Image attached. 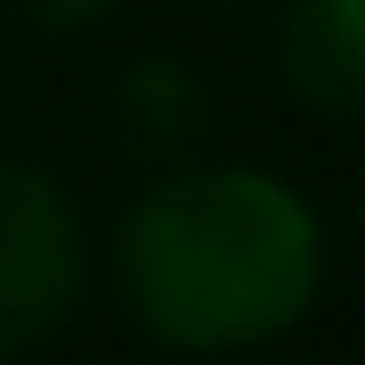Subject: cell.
Returning <instances> with one entry per match:
<instances>
[{"label": "cell", "mask_w": 365, "mask_h": 365, "mask_svg": "<svg viewBox=\"0 0 365 365\" xmlns=\"http://www.w3.org/2000/svg\"><path fill=\"white\" fill-rule=\"evenodd\" d=\"M333 244L284 170L187 163L146 179L114 220V292L170 357H244L325 300Z\"/></svg>", "instance_id": "obj_1"}, {"label": "cell", "mask_w": 365, "mask_h": 365, "mask_svg": "<svg viewBox=\"0 0 365 365\" xmlns=\"http://www.w3.org/2000/svg\"><path fill=\"white\" fill-rule=\"evenodd\" d=\"M98 276L90 211L49 163H0V365L49 349Z\"/></svg>", "instance_id": "obj_2"}, {"label": "cell", "mask_w": 365, "mask_h": 365, "mask_svg": "<svg viewBox=\"0 0 365 365\" xmlns=\"http://www.w3.org/2000/svg\"><path fill=\"white\" fill-rule=\"evenodd\" d=\"M211 122H220L211 81L187 66V57H170V49L130 57V66L114 73V90H106V130H114V146L138 170H155V179L163 170H187L203 155Z\"/></svg>", "instance_id": "obj_3"}, {"label": "cell", "mask_w": 365, "mask_h": 365, "mask_svg": "<svg viewBox=\"0 0 365 365\" xmlns=\"http://www.w3.org/2000/svg\"><path fill=\"white\" fill-rule=\"evenodd\" d=\"M276 73L325 122H357L365 98V0H284L276 9Z\"/></svg>", "instance_id": "obj_4"}, {"label": "cell", "mask_w": 365, "mask_h": 365, "mask_svg": "<svg viewBox=\"0 0 365 365\" xmlns=\"http://www.w3.org/2000/svg\"><path fill=\"white\" fill-rule=\"evenodd\" d=\"M16 9H25L41 33H90V25H106V16L122 9V0H16Z\"/></svg>", "instance_id": "obj_5"}, {"label": "cell", "mask_w": 365, "mask_h": 365, "mask_svg": "<svg viewBox=\"0 0 365 365\" xmlns=\"http://www.w3.org/2000/svg\"><path fill=\"white\" fill-rule=\"evenodd\" d=\"M211 9H252V0H211Z\"/></svg>", "instance_id": "obj_6"}]
</instances>
